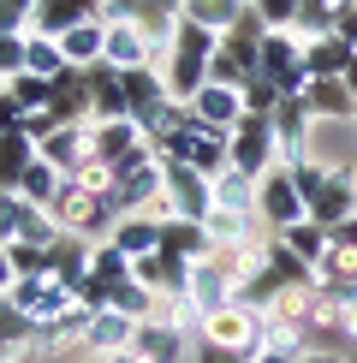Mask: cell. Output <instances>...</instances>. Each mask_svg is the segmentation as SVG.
Returning a JSON list of instances; mask_svg holds the SVG:
<instances>
[{"mask_svg":"<svg viewBox=\"0 0 357 363\" xmlns=\"http://www.w3.org/2000/svg\"><path fill=\"white\" fill-rule=\"evenodd\" d=\"M113 173V203H119V215H155V203H161V155L155 149H131Z\"/></svg>","mask_w":357,"mask_h":363,"instance_id":"6da1fadb","label":"cell"},{"mask_svg":"<svg viewBox=\"0 0 357 363\" xmlns=\"http://www.w3.org/2000/svg\"><path fill=\"white\" fill-rule=\"evenodd\" d=\"M256 78H268L280 96H304L310 72H304V42H298V30H268V36H262Z\"/></svg>","mask_w":357,"mask_h":363,"instance_id":"7a4b0ae2","label":"cell"},{"mask_svg":"<svg viewBox=\"0 0 357 363\" xmlns=\"http://www.w3.org/2000/svg\"><path fill=\"white\" fill-rule=\"evenodd\" d=\"M161 203H167V215L208 220V208H215V179H203L191 161H161Z\"/></svg>","mask_w":357,"mask_h":363,"instance_id":"3957f363","label":"cell"},{"mask_svg":"<svg viewBox=\"0 0 357 363\" xmlns=\"http://www.w3.org/2000/svg\"><path fill=\"white\" fill-rule=\"evenodd\" d=\"M6 304H12V310H18L24 322L42 334V328H54L60 315L78 304V292H72V286H60L54 274H42V280H18V286L6 292Z\"/></svg>","mask_w":357,"mask_h":363,"instance_id":"277c9868","label":"cell"},{"mask_svg":"<svg viewBox=\"0 0 357 363\" xmlns=\"http://www.w3.org/2000/svg\"><path fill=\"white\" fill-rule=\"evenodd\" d=\"M268 125H274V155H280V167L316 155V113L304 108V96H280V108L268 113Z\"/></svg>","mask_w":357,"mask_h":363,"instance_id":"5b68a950","label":"cell"},{"mask_svg":"<svg viewBox=\"0 0 357 363\" xmlns=\"http://www.w3.org/2000/svg\"><path fill=\"white\" fill-rule=\"evenodd\" d=\"M125 78V113L143 125V138L167 119V108H173V96H167V78H161V66L149 60V66H131V72H119Z\"/></svg>","mask_w":357,"mask_h":363,"instance_id":"8992f818","label":"cell"},{"mask_svg":"<svg viewBox=\"0 0 357 363\" xmlns=\"http://www.w3.org/2000/svg\"><path fill=\"white\" fill-rule=\"evenodd\" d=\"M256 215H262L268 233H286L292 220H310V203L298 196V185H292L286 167H268L256 179Z\"/></svg>","mask_w":357,"mask_h":363,"instance_id":"52a82bcc","label":"cell"},{"mask_svg":"<svg viewBox=\"0 0 357 363\" xmlns=\"http://www.w3.org/2000/svg\"><path fill=\"white\" fill-rule=\"evenodd\" d=\"M227 155H232V167L244 173V179H262L268 167H280V155H274V125H268L262 113H244V119H238V131L227 138Z\"/></svg>","mask_w":357,"mask_h":363,"instance_id":"ba28073f","label":"cell"},{"mask_svg":"<svg viewBox=\"0 0 357 363\" xmlns=\"http://www.w3.org/2000/svg\"><path fill=\"white\" fill-rule=\"evenodd\" d=\"M191 304H197V315H215V310H227L238 304V286H232V268H227V256L220 250H208L191 262Z\"/></svg>","mask_w":357,"mask_h":363,"instance_id":"9c48e42d","label":"cell"},{"mask_svg":"<svg viewBox=\"0 0 357 363\" xmlns=\"http://www.w3.org/2000/svg\"><path fill=\"white\" fill-rule=\"evenodd\" d=\"M351 215H357V167H351V161H334V167H327L322 196L310 203V220L334 233V226H346Z\"/></svg>","mask_w":357,"mask_h":363,"instance_id":"30bf717a","label":"cell"},{"mask_svg":"<svg viewBox=\"0 0 357 363\" xmlns=\"http://www.w3.org/2000/svg\"><path fill=\"white\" fill-rule=\"evenodd\" d=\"M36 155L72 179V173H84L89 161H96V138H89V125H54L48 138L36 143Z\"/></svg>","mask_w":357,"mask_h":363,"instance_id":"8fae6325","label":"cell"},{"mask_svg":"<svg viewBox=\"0 0 357 363\" xmlns=\"http://www.w3.org/2000/svg\"><path fill=\"white\" fill-rule=\"evenodd\" d=\"M304 108L316 113V125H357V96H351L346 78H310Z\"/></svg>","mask_w":357,"mask_h":363,"instance_id":"7c38bea8","label":"cell"},{"mask_svg":"<svg viewBox=\"0 0 357 363\" xmlns=\"http://www.w3.org/2000/svg\"><path fill=\"white\" fill-rule=\"evenodd\" d=\"M197 340L208 345H262V310H244V304H227L215 315H203Z\"/></svg>","mask_w":357,"mask_h":363,"instance_id":"4fadbf2b","label":"cell"},{"mask_svg":"<svg viewBox=\"0 0 357 363\" xmlns=\"http://www.w3.org/2000/svg\"><path fill=\"white\" fill-rule=\"evenodd\" d=\"M191 345H197V340H191L185 328H173V322H161V315H149V322H137L131 352H137L143 363H185Z\"/></svg>","mask_w":357,"mask_h":363,"instance_id":"5bb4252c","label":"cell"},{"mask_svg":"<svg viewBox=\"0 0 357 363\" xmlns=\"http://www.w3.org/2000/svg\"><path fill=\"white\" fill-rule=\"evenodd\" d=\"M89 18H101V0H36V12H30V36H66V30H78ZM108 24V18H101Z\"/></svg>","mask_w":357,"mask_h":363,"instance_id":"9a60e30c","label":"cell"},{"mask_svg":"<svg viewBox=\"0 0 357 363\" xmlns=\"http://www.w3.org/2000/svg\"><path fill=\"white\" fill-rule=\"evenodd\" d=\"M131 280H143L155 298H185L191 292V262L155 250V256H137V262H131Z\"/></svg>","mask_w":357,"mask_h":363,"instance_id":"2e32d148","label":"cell"},{"mask_svg":"<svg viewBox=\"0 0 357 363\" xmlns=\"http://www.w3.org/2000/svg\"><path fill=\"white\" fill-rule=\"evenodd\" d=\"M48 113H54V125H89V72H78V66L60 72L48 84Z\"/></svg>","mask_w":357,"mask_h":363,"instance_id":"e0dca14e","label":"cell"},{"mask_svg":"<svg viewBox=\"0 0 357 363\" xmlns=\"http://www.w3.org/2000/svg\"><path fill=\"white\" fill-rule=\"evenodd\" d=\"M203 233H208V245H215V250H244V245H262L268 226H262L256 208H250V215H232V208H208Z\"/></svg>","mask_w":357,"mask_h":363,"instance_id":"ac0fdd59","label":"cell"},{"mask_svg":"<svg viewBox=\"0 0 357 363\" xmlns=\"http://www.w3.org/2000/svg\"><path fill=\"white\" fill-rule=\"evenodd\" d=\"M191 113H197V125H208V131H238V119H244V101H238V89H227V84H203L197 96L185 101Z\"/></svg>","mask_w":357,"mask_h":363,"instance_id":"d6986e66","label":"cell"},{"mask_svg":"<svg viewBox=\"0 0 357 363\" xmlns=\"http://www.w3.org/2000/svg\"><path fill=\"white\" fill-rule=\"evenodd\" d=\"M131 340H137V322L119 310H96L89 315V334H84V357H119L131 352Z\"/></svg>","mask_w":357,"mask_h":363,"instance_id":"ffe728a7","label":"cell"},{"mask_svg":"<svg viewBox=\"0 0 357 363\" xmlns=\"http://www.w3.org/2000/svg\"><path fill=\"white\" fill-rule=\"evenodd\" d=\"M143 30V42H149V54H167L173 48V36H178V24H185V0H143V12L131 18Z\"/></svg>","mask_w":357,"mask_h":363,"instance_id":"44dd1931","label":"cell"},{"mask_svg":"<svg viewBox=\"0 0 357 363\" xmlns=\"http://www.w3.org/2000/svg\"><path fill=\"white\" fill-rule=\"evenodd\" d=\"M161 66V78H167V96L173 101H191L197 89L208 84V54H185V48H167L155 60Z\"/></svg>","mask_w":357,"mask_h":363,"instance_id":"7402d4cb","label":"cell"},{"mask_svg":"<svg viewBox=\"0 0 357 363\" xmlns=\"http://www.w3.org/2000/svg\"><path fill=\"white\" fill-rule=\"evenodd\" d=\"M89 138H96V161H101V167H119L131 149L149 143L137 119H96V125H89Z\"/></svg>","mask_w":357,"mask_h":363,"instance_id":"603a6c76","label":"cell"},{"mask_svg":"<svg viewBox=\"0 0 357 363\" xmlns=\"http://www.w3.org/2000/svg\"><path fill=\"white\" fill-rule=\"evenodd\" d=\"M351 60H357V48L339 36V30H327V36H310V42H304V72H310V78H346Z\"/></svg>","mask_w":357,"mask_h":363,"instance_id":"cb8c5ba5","label":"cell"},{"mask_svg":"<svg viewBox=\"0 0 357 363\" xmlns=\"http://www.w3.org/2000/svg\"><path fill=\"white\" fill-rule=\"evenodd\" d=\"M149 42H143V30L131 24V18H119L108 24V36H101V66H113V72H131V66H149Z\"/></svg>","mask_w":357,"mask_h":363,"instance_id":"d4e9b609","label":"cell"},{"mask_svg":"<svg viewBox=\"0 0 357 363\" xmlns=\"http://www.w3.org/2000/svg\"><path fill=\"white\" fill-rule=\"evenodd\" d=\"M191 138H197V113H191L185 101H173V108H167V119H161V125L149 131V149H155L161 161H185Z\"/></svg>","mask_w":357,"mask_h":363,"instance_id":"484cf974","label":"cell"},{"mask_svg":"<svg viewBox=\"0 0 357 363\" xmlns=\"http://www.w3.org/2000/svg\"><path fill=\"white\" fill-rule=\"evenodd\" d=\"M161 220L167 215H119L113 233H108V245H119L131 262H137V256H155L161 250Z\"/></svg>","mask_w":357,"mask_h":363,"instance_id":"4316f807","label":"cell"},{"mask_svg":"<svg viewBox=\"0 0 357 363\" xmlns=\"http://www.w3.org/2000/svg\"><path fill=\"white\" fill-rule=\"evenodd\" d=\"M96 119H131L125 113V78L113 66H89V125Z\"/></svg>","mask_w":357,"mask_h":363,"instance_id":"83f0119b","label":"cell"},{"mask_svg":"<svg viewBox=\"0 0 357 363\" xmlns=\"http://www.w3.org/2000/svg\"><path fill=\"white\" fill-rule=\"evenodd\" d=\"M310 345H316V340H310V328H304V322L262 310V352H280V357H292V363H298V357L310 352Z\"/></svg>","mask_w":357,"mask_h":363,"instance_id":"f1b7e54d","label":"cell"},{"mask_svg":"<svg viewBox=\"0 0 357 363\" xmlns=\"http://www.w3.org/2000/svg\"><path fill=\"white\" fill-rule=\"evenodd\" d=\"M274 245L286 250V256H298L304 268H316L327 250H334V238H327V226H316V220H292L286 233H274Z\"/></svg>","mask_w":357,"mask_h":363,"instance_id":"f546056e","label":"cell"},{"mask_svg":"<svg viewBox=\"0 0 357 363\" xmlns=\"http://www.w3.org/2000/svg\"><path fill=\"white\" fill-rule=\"evenodd\" d=\"M161 250L167 256H185V262H197V256H208L215 245H208L203 220H185V215H167L161 220Z\"/></svg>","mask_w":357,"mask_h":363,"instance_id":"4dcf8cb0","label":"cell"},{"mask_svg":"<svg viewBox=\"0 0 357 363\" xmlns=\"http://www.w3.org/2000/svg\"><path fill=\"white\" fill-rule=\"evenodd\" d=\"M101 36H108V24H101V18H89V24H78V30H66V36H60V54H66V66H78V72L101 66Z\"/></svg>","mask_w":357,"mask_h":363,"instance_id":"1f68e13d","label":"cell"},{"mask_svg":"<svg viewBox=\"0 0 357 363\" xmlns=\"http://www.w3.org/2000/svg\"><path fill=\"white\" fill-rule=\"evenodd\" d=\"M304 328H310V340L316 334H327V340H346V298L339 292H327V286H316V292H310V315H304Z\"/></svg>","mask_w":357,"mask_h":363,"instance_id":"d6a6232c","label":"cell"},{"mask_svg":"<svg viewBox=\"0 0 357 363\" xmlns=\"http://www.w3.org/2000/svg\"><path fill=\"white\" fill-rule=\"evenodd\" d=\"M30 161H36V138L30 131H0V191H18Z\"/></svg>","mask_w":357,"mask_h":363,"instance_id":"836d02e7","label":"cell"},{"mask_svg":"<svg viewBox=\"0 0 357 363\" xmlns=\"http://www.w3.org/2000/svg\"><path fill=\"white\" fill-rule=\"evenodd\" d=\"M54 280L72 286V292L89 280V238H72V233H66V238L54 245Z\"/></svg>","mask_w":357,"mask_h":363,"instance_id":"e575fe53","label":"cell"},{"mask_svg":"<svg viewBox=\"0 0 357 363\" xmlns=\"http://www.w3.org/2000/svg\"><path fill=\"white\" fill-rule=\"evenodd\" d=\"M60 185H66V173H60V167H48V161L36 155V161L24 167V179H18V196H24L30 208H48L54 196H60Z\"/></svg>","mask_w":357,"mask_h":363,"instance_id":"d590c367","label":"cell"},{"mask_svg":"<svg viewBox=\"0 0 357 363\" xmlns=\"http://www.w3.org/2000/svg\"><path fill=\"white\" fill-rule=\"evenodd\" d=\"M89 280H101L108 292H113V286H125V280H131V256L119 250V245H108V238L89 245Z\"/></svg>","mask_w":357,"mask_h":363,"instance_id":"8d00e7d4","label":"cell"},{"mask_svg":"<svg viewBox=\"0 0 357 363\" xmlns=\"http://www.w3.org/2000/svg\"><path fill=\"white\" fill-rule=\"evenodd\" d=\"M185 18L191 24H208L215 36H227V30L244 18V0H185Z\"/></svg>","mask_w":357,"mask_h":363,"instance_id":"74e56055","label":"cell"},{"mask_svg":"<svg viewBox=\"0 0 357 363\" xmlns=\"http://www.w3.org/2000/svg\"><path fill=\"white\" fill-rule=\"evenodd\" d=\"M215 208H232V215H250L256 208V179H244L238 167H227L215 179Z\"/></svg>","mask_w":357,"mask_h":363,"instance_id":"f35d334b","label":"cell"},{"mask_svg":"<svg viewBox=\"0 0 357 363\" xmlns=\"http://www.w3.org/2000/svg\"><path fill=\"white\" fill-rule=\"evenodd\" d=\"M24 72H36V78H60L66 72V54H60V42L54 36H24Z\"/></svg>","mask_w":357,"mask_h":363,"instance_id":"ab89813d","label":"cell"},{"mask_svg":"<svg viewBox=\"0 0 357 363\" xmlns=\"http://www.w3.org/2000/svg\"><path fill=\"white\" fill-rule=\"evenodd\" d=\"M108 310L131 315V322H149V315H155V292H149L143 280H125V286H113V304Z\"/></svg>","mask_w":357,"mask_h":363,"instance_id":"60d3db41","label":"cell"},{"mask_svg":"<svg viewBox=\"0 0 357 363\" xmlns=\"http://www.w3.org/2000/svg\"><path fill=\"white\" fill-rule=\"evenodd\" d=\"M0 89H6L24 113H42V108H48V78H36V72H18V78H6Z\"/></svg>","mask_w":357,"mask_h":363,"instance_id":"b9f144b4","label":"cell"},{"mask_svg":"<svg viewBox=\"0 0 357 363\" xmlns=\"http://www.w3.org/2000/svg\"><path fill=\"white\" fill-rule=\"evenodd\" d=\"M327 167H334V161H322V155H304V161H292V167H286L304 203H316V196H322V185H327Z\"/></svg>","mask_w":357,"mask_h":363,"instance_id":"7bdbcfd3","label":"cell"},{"mask_svg":"<svg viewBox=\"0 0 357 363\" xmlns=\"http://www.w3.org/2000/svg\"><path fill=\"white\" fill-rule=\"evenodd\" d=\"M6 256H12V268H18V280L54 274V250H42V245H6Z\"/></svg>","mask_w":357,"mask_h":363,"instance_id":"ee69618b","label":"cell"},{"mask_svg":"<svg viewBox=\"0 0 357 363\" xmlns=\"http://www.w3.org/2000/svg\"><path fill=\"white\" fill-rule=\"evenodd\" d=\"M256 352L262 345H208V340H197L191 345V363H256Z\"/></svg>","mask_w":357,"mask_h":363,"instance_id":"f6af8a7d","label":"cell"},{"mask_svg":"<svg viewBox=\"0 0 357 363\" xmlns=\"http://www.w3.org/2000/svg\"><path fill=\"white\" fill-rule=\"evenodd\" d=\"M250 12H256L268 30H298V12H304V0H256Z\"/></svg>","mask_w":357,"mask_h":363,"instance_id":"bcb514c9","label":"cell"},{"mask_svg":"<svg viewBox=\"0 0 357 363\" xmlns=\"http://www.w3.org/2000/svg\"><path fill=\"white\" fill-rule=\"evenodd\" d=\"M238 101H244V113H262V119H268V113L280 108V89L268 84V78H250L244 89H238Z\"/></svg>","mask_w":357,"mask_h":363,"instance_id":"7dc6e473","label":"cell"},{"mask_svg":"<svg viewBox=\"0 0 357 363\" xmlns=\"http://www.w3.org/2000/svg\"><path fill=\"white\" fill-rule=\"evenodd\" d=\"M24 215H30V203H24V196H18V191H0V245H12V238H18Z\"/></svg>","mask_w":357,"mask_h":363,"instance_id":"c3c4849f","label":"cell"},{"mask_svg":"<svg viewBox=\"0 0 357 363\" xmlns=\"http://www.w3.org/2000/svg\"><path fill=\"white\" fill-rule=\"evenodd\" d=\"M0 340H12V345H24V352H36V328H30L24 315L12 310L6 298H0Z\"/></svg>","mask_w":357,"mask_h":363,"instance_id":"681fc988","label":"cell"},{"mask_svg":"<svg viewBox=\"0 0 357 363\" xmlns=\"http://www.w3.org/2000/svg\"><path fill=\"white\" fill-rule=\"evenodd\" d=\"M30 12L36 0H0V36H30Z\"/></svg>","mask_w":357,"mask_h":363,"instance_id":"f907efd6","label":"cell"},{"mask_svg":"<svg viewBox=\"0 0 357 363\" xmlns=\"http://www.w3.org/2000/svg\"><path fill=\"white\" fill-rule=\"evenodd\" d=\"M24 72V36H0V84Z\"/></svg>","mask_w":357,"mask_h":363,"instance_id":"816d5d0a","label":"cell"},{"mask_svg":"<svg viewBox=\"0 0 357 363\" xmlns=\"http://www.w3.org/2000/svg\"><path fill=\"white\" fill-rule=\"evenodd\" d=\"M24 119H30V113L6 96V89H0V131H24Z\"/></svg>","mask_w":357,"mask_h":363,"instance_id":"f5cc1de1","label":"cell"},{"mask_svg":"<svg viewBox=\"0 0 357 363\" xmlns=\"http://www.w3.org/2000/svg\"><path fill=\"white\" fill-rule=\"evenodd\" d=\"M143 12V0H101V18L108 24H119V18H137Z\"/></svg>","mask_w":357,"mask_h":363,"instance_id":"db71d44e","label":"cell"},{"mask_svg":"<svg viewBox=\"0 0 357 363\" xmlns=\"http://www.w3.org/2000/svg\"><path fill=\"white\" fill-rule=\"evenodd\" d=\"M298 363H351V352H334V345H310Z\"/></svg>","mask_w":357,"mask_h":363,"instance_id":"11a10c76","label":"cell"},{"mask_svg":"<svg viewBox=\"0 0 357 363\" xmlns=\"http://www.w3.org/2000/svg\"><path fill=\"white\" fill-rule=\"evenodd\" d=\"M24 131H30V138L42 143V138H48V131H54V113H48V108H42V113H30V119H24Z\"/></svg>","mask_w":357,"mask_h":363,"instance_id":"9f6ffc18","label":"cell"},{"mask_svg":"<svg viewBox=\"0 0 357 363\" xmlns=\"http://www.w3.org/2000/svg\"><path fill=\"white\" fill-rule=\"evenodd\" d=\"M18 286V268H12V256H6V245H0V298Z\"/></svg>","mask_w":357,"mask_h":363,"instance_id":"6f0895ef","label":"cell"},{"mask_svg":"<svg viewBox=\"0 0 357 363\" xmlns=\"http://www.w3.org/2000/svg\"><path fill=\"white\" fill-rule=\"evenodd\" d=\"M346 340H351V345H357V292H351V298H346Z\"/></svg>","mask_w":357,"mask_h":363,"instance_id":"680465c9","label":"cell"},{"mask_svg":"<svg viewBox=\"0 0 357 363\" xmlns=\"http://www.w3.org/2000/svg\"><path fill=\"white\" fill-rule=\"evenodd\" d=\"M256 363H292V357H280V352H256Z\"/></svg>","mask_w":357,"mask_h":363,"instance_id":"91938a15","label":"cell"},{"mask_svg":"<svg viewBox=\"0 0 357 363\" xmlns=\"http://www.w3.org/2000/svg\"><path fill=\"white\" fill-rule=\"evenodd\" d=\"M108 363H143V357H137V352H119V357H108Z\"/></svg>","mask_w":357,"mask_h":363,"instance_id":"94428289","label":"cell"},{"mask_svg":"<svg viewBox=\"0 0 357 363\" xmlns=\"http://www.w3.org/2000/svg\"><path fill=\"white\" fill-rule=\"evenodd\" d=\"M346 84H351V96H357V60H351V72H346Z\"/></svg>","mask_w":357,"mask_h":363,"instance_id":"6125c7cd","label":"cell"},{"mask_svg":"<svg viewBox=\"0 0 357 363\" xmlns=\"http://www.w3.org/2000/svg\"><path fill=\"white\" fill-rule=\"evenodd\" d=\"M78 363H108V357H78Z\"/></svg>","mask_w":357,"mask_h":363,"instance_id":"be15d7a7","label":"cell"},{"mask_svg":"<svg viewBox=\"0 0 357 363\" xmlns=\"http://www.w3.org/2000/svg\"><path fill=\"white\" fill-rule=\"evenodd\" d=\"M351 143H357V125H351Z\"/></svg>","mask_w":357,"mask_h":363,"instance_id":"e7e4bbea","label":"cell"},{"mask_svg":"<svg viewBox=\"0 0 357 363\" xmlns=\"http://www.w3.org/2000/svg\"><path fill=\"white\" fill-rule=\"evenodd\" d=\"M244 6H256V0H244Z\"/></svg>","mask_w":357,"mask_h":363,"instance_id":"03108f58","label":"cell"}]
</instances>
